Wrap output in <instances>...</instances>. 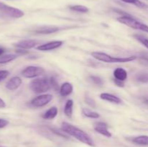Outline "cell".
<instances>
[{"mask_svg":"<svg viewBox=\"0 0 148 147\" xmlns=\"http://www.w3.org/2000/svg\"><path fill=\"white\" fill-rule=\"evenodd\" d=\"M132 142L137 145L148 146V135H139L134 137L132 139Z\"/></svg>","mask_w":148,"mask_h":147,"instance_id":"d6986e66","label":"cell"},{"mask_svg":"<svg viewBox=\"0 0 148 147\" xmlns=\"http://www.w3.org/2000/svg\"><path fill=\"white\" fill-rule=\"evenodd\" d=\"M45 69L43 67L36 66H28L21 71V75L27 79H35L42 76L45 73Z\"/></svg>","mask_w":148,"mask_h":147,"instance_id":"5b68a950","label":"cell"},{"mask_svg":"<svg viewBox=\"0 0 148 147\" xmlns=\"http://www.w3.org/2000/svg\"><path fill=\"white\" fill-rule=\"evenodd\" d=\"M113 74H114V79L121 81V82H125L128 78V73L127 70L121 67H118L114 69Z\"/></svg>","mask_w":148,"mask_h":147,"instance_id":"9a60e30c","label":"cell"},{"mask_svg":"<svg viewBox=\"0 0 148 147\" xmlns=\"http://www.w3.org/2000/svg\"><path fill=\"white\" fill-rule=\"evenodd\" d=\"M6 107V103L1 98H0V108H4Z\"/></svg>","mask_w":148,"mask_h":147,"instance_id":"d6a6232c","label":"cell"},{"mask_svg":"<svg viewBox=\"0 0 148 147\" xmlns=\"http://www.w3.org/2000/svg\"><path fill=\"white\" fill-rule=\"evenodd\" d=\"M53 99V96L50 94H42L31 99L30 105L34 108H41L47 105Z\"/></svg>","mask_w":148,"mask_h":147,"instance_id":"52a82bcc","label":"cell"},{"mask_svg":"<svg viewBox=\"0 0 148 147\" xmlns=\"http://www.w3.org/2000/svg\"><path fill=\"white\" fill-rule=\"evenodd\" d=\"M40 42L34 39H26V40H20L14 44V46L17 48L23 49V50H29L36 47Z\"/></svg>","mask_w":148,"mask_h":147,"instance_id":"9c48e42d","label":"cell"},{"mask_svg":"<svg viewBox=\"0 0 148 147\" xmlns=\"http://www.w3.org/2000/svg\"><path fill=\"white\" fill-rule=\"evenodd\" d=\"M4 52H5V49L2 47H0V56L4 54Z\"/></svg>","mask_w":148,"mask_h":147,"instance_id":"836d02e7","label":"cell"},{"mask_svg":"<svg viewBox=\"0 0 148 147\" xmlns=\"http://www.w3.org/2000/svg\"><path fill=\"white\" fill-rule=\"evenodd\" d=\"M16 53H17L18 54L20 55H25V54H27V53H28V50H23V49H20L18 48L17 50H16Z\"/></svg>","mask_w":148,"mask_h":147,"instance_id":"4dcf8cb0","label":"cell"},{"mask_svg":"<svg viewBox=\"0 0 148 147\" xmlns=\"http://www.w3.org/2000/svg\"><path fill=\"white\" fill-rule=\"evenodd\" d=\"M0 147H1V146H0Z\"/></svg>","mask_w":148,"mask_h":147,"instance_id":"d590c367","label":"cell"},{"mask_svg":"<svg viewBox=\"0 0 148 147\" xmlns=\"http://www.w3.org/2000/svg\"><path fill=\"white\" fill-rule=\"evenodd\" d=\"M73 85L69 82H64L60 86L59 89V94L62 97H66L70 95L73 92Z\"/></svg>","mask_w":148,"mask_h":147,"instance_id":"5bb4252c","label":"cell"},{"mask_svg":"<svg viewBox=\"0 0 148 147\" xmlns=\"http://www.w3.org/2000/svg\"><path fill=\"white\" fill-rule=\"evenodd\" d=\"M9 124V121L7 120L0 118V128H3L7 126Z\"/></svg>","mask_w":148,"mask_h":147,"instance_id":"f1b7e54d","label":"cell"},{"mask_svg":"<svg viewBox=\"0 0 148 147\" xmlns=\"http://www.w3.org/2000/svg\"><path fill=\"white\" fill-rule=\"evenodd\" d=\"M17 58V55L16 54H3L0 56V64L9 63L12 61L15 60Z\"/></svg>","mask_w":148,"mask_h":147,"instance_id":"ffe728a7","label":"cell"},{"mask_svg":"<svg viewBox=\"0 0 148 147\" xmlns=\"http://www.w3.org/2000/svg\"><path fill=\"white\" fill-rule=\"evenodd\" d=\"M59 112V110L56 107L53 106L49 108L41 115L42 118L45 120H52L56 118Z\"/></svg>","mask_w":148,"mask_h":147,"instance_id":"2e32d148","label":"cell"},{"mask_svg":"<svg viewBox=\"0 0 148 147\" xmlns=\"http://www.w3.org/2000/svg\"><path fill=\"white\" fill-rule=\"evenodd\" d=\"M116 20L120 23L125 24V25L128 26L131 28L134 29V30H141V31L148 33V25L139 21L130 14H124L120 17H117Z\"/></svg>","mask_w":148,"mask_h":147,"instance_id":"277c9868","label":"cell"},{"mask_svg":"<svg viewBox=\"0 0 148 147\" xmlns=\"http://www.w3.org/2000/svg\"><path fill=\"white\" fill-rule=\"evenodd\" d=\"M89 78L92 83L95 84H96V85H98V86H102V85L104 84L103 80V79L98 76H94V75H91V76H90Z\"/></svg>","mask_w":148,"mask_h":147,"instance_id":"484cf974","label":"cell"},{"mask_svg":"<svg viewBox=\"0 0 148 147\" xmlns=\"http://www.w3.org/2000/svg\"><path fill=\"white\" fill-rule=\"evenodd\" d=\"M85 102L88 106H90L92 108H96V102L95 100L93 98L90 97V96H88V95H85Z\"/></svg>","mask_w":148,"mask_h":147,"instance_id":"4316f807","label":"cell"},{"mask_svg":"<svg viewBox=\"0 0 148 147\" xmlns=\"http://www.w3.org/2000/svg\"><path fill=\"white\" fill-rule=\"evenodd\" d=\"M100 98L101 99H103V100L107 101V102H109L113 104H116V105H120V104H121L123 102L121 98L116 96V95H112V94L107 93V92L101 93L100 95Z\"/></svg>","mask_w":148,"mask_h":147,"instance_id":"7c38bea8","label":"cell"},{"mask_svg":"<svg viewBox=\"0 0 148 147\" xmlns=\"http://www.w3.org/2000/svg\"><path fill=\"white\" fill-rule=\"evenodd\" d=\"M22 79L19 76H14L11 78L6 84V88L10 91H14L18 89L22 84Z\"/></svg>","mask_w":148,"mask_h":147,"instance_id":"8fae6325","label":"cell"},{"mask_svg":"<svg viewBox=\"0 0 148 147\" xmlns=\"http://www.w3.org/2000/svg\"><path fill=\"white\" fill-rule=\"evenodd\" d=\"M135 79L140 83H147L148 82V73L140 72L135 75Z\"/></svg>","mask_w":148,"mask_h":147,"instance_id":"603a6c76","label":"cell"},{"mask_svg":"<svg viewBox=\"0 0 148 147\" xmlns=\"http://www.w3.org/2000/svg\"><path fill=\"white\" fill-rule=\"evenodd\" d=\"M49 80H50V84L51 86V89H53L55 91H59L60 89V86L59 85V82H58L57 79H56V76H51L49 78Z\"/></svg>","mask_w":148,"mask_h":147,"instance_id":"d4e9b609","label":"cell"},{"mask_svg":"<svg viewBox=\"0 0 148 147\" xmlns=\"http://www.w3.org/2000/svg\"><path fill=\"white\" fill-rule=\"evenodd\" d=\"M147 102H148V100H147Z\"/></svg>","mask_w":148,"mask_h":147,"instance_id":"e575fe53","label":"cell"},{"mask_svg":"<svg viewBox=\"0 0 148 147\" xmlns=\"http://www.w3.org/2000/svg\"><path fill=\"white\" fill-rule=\"evenodd\" d=\"M91 56L96 60L108 63H129L137 59L136 56H130L127 57H114L112 56L100 51H94L91 53Z\"/></svg>","mask_w":148,"mask_h":147,"instance_id":"7a4b0ae2","label":"cell"},{"mask_svg":"<svg viewBox=\"0 0 148 147\" xmlns=\"http://www.w3.org/2000/svg\"><path fill=\"white\" fill-rule=\"evenodd\" d=\"M82 113L86 118H92V119H98V118L101 117V115H100L98 112L91 110L88 109V108H82Z\"/></svg>","mask_w":148,"mask_h":147,"instance_id":"ac0fdd59","label":"cell"},{"mask_svg":"<svg viewBox=\"0 0 148 147\" xmlns=\"http://www.w3.org/2000/svg\"><path fill=\"white\" fill-rule=\"evenodd\" d=\"M108 125L106 122H96L94 123V130L98 133L107 137L111 138L112 137V133L108 131Z\"/></svg>","mask_w":148,"mask_h":147,"instance_id":"30bf717a","label":"cell"},{"mask_svg":"<svg viewBox=\"0 0 148 147\" xmlns=\"http://www.w3.org/2000/svg\"><path fill=\"white\" fill-rule=\"evenodd\" d=\"M133 37L137 40V41L140 42L141 44H143L146 48L148 49V38L147 37H145V36L142 35L140 34H135L133 35Z\"/></svg>","mask_w":148,"mask_h":147,"instance_id":"cb8c5ba5","label":"cell"},{"mask_svg":"<svg viewBox=\"0 0 148 147\" xmlns=\"http://www.w3.org/2000/svg\"><path fill=\"white\" fill-rule=\"evenodd\" d=\"M10 75V71L7 70H0V82L4 80Z\"/></svg>","mask_w":148,"mask_h":147,"instance_id":"83f0119b","label":"cell"},{"mask_svg":"<svg viewBox=\"0 0 148 147\" xmlns=\"http://www.w3.org/2000/svg\"><path fill=\"white\" fill-rule=\"evenodd\" d=\"M61 130L66 133L67 135L74 137L77 140L86 145L92 147L95 146L93 139L83 130L80 129L75 125H72L67 122H62Z\"/></svg>","mask_w":148,"mask_h":147,"instance_id":"6da1fadb","label":"cell"},{"mask_svg":"<svg viewBox=\"0 0 148 147\" xmlns=\"http://www.w3.org/2000/svg\"><path fill=\"white\" fill-rule=\"evenodd\" d=\"M60 30L58 27H53V26H46V27H40L34 30V33L36 34L40 35H49L52 33H55Z\"/></svg>","mask_w":148,"mask_h":147,"instance_id":"4fadbf2b","label":"cell"},{"mask_svg":"<svg viewBox=\"0 0 148 147\" xmlns=\"http://www.w3.org/2000/svg\"><path fill=\"white\" fill-rule=\"evenodd\" d=\"M69 9L72 11L77 12L80 13H88L89 12V9L88 7L83 5H79V4L69 6Z\"/></svg>","mask_w":148,"mask_h":147,"instance_id":"44dd1931","label":"cell"},{"mask_svg":"<svg viewBox=\"0 0 148 147\" xmlns=\"http://www.w3.org/2000/svg\"><path fill=\"white\" fill-rule=\"evenodd\" d=\"M121 1L124 3H127V4H133V5L140 7V8H147V4H145L144 2L141 1L140 0H121Z\"/></svg>","mask_w":148,"mask_h":147,"instance_id":"7402d4cb","label":"cell"},{"mask_svg":"<svg viewBox=\"0 0 148 147\" xmlns=\"http://www.w3.org/2000/svg\"><path fill=\"white\" fill-rule=\"evenodd\" d=\"M140 61L143 62V63L148 65V58L144 57V56H141V57L140 58Z\"/></svg>","mask_w":148,"mask_h":147,"instance_id":"1f68e13d","label":"cell"},{"mask_svg":"<svg viewBox=\"0 0 148 147\" xmlns=\"http://www.w3.org/2000/svg\"><path fill=\"white\" fill-rule=\"evenodd\" d=\"M64 42L62 40H53V41L48 42L44 44L39 45L36 47V49L40 51H50V50H55L63 45Z\"/></svg>","mask_w":148,"mask_h":147,"instance_id":"ba28073f","label":"cell"},{"mask_svg":"<svg viewBox=\"0 0 148 147\" xmlns=\"http://www.w3.org/2000/svg\"><path fill=\"white\" fill-rule=\"evenodd\" d=\"M114 82L115 85H116L119 87H124V82H121V81L117 80V79H114Z\"/></svg>","mask_w":148,"mask_h":147,"instance_id":"f546056e","label":"cell"},{"mask_svg":"<svg viewBox=\"0 0 148 147\" xmlns=\"http://www.w3.org/2000/svg\"><path fill=\"white\" fill-rule=\"evenodd\" d=\"M0 11L12 18H21L25 15L24 12L20 9L11 7L0 1Z\"/></svg>","mask_w":148,"mask_h":147,"instance_id":"8992f818","label":"cell"},{"mask_svg":"<svg viewBox=\"0 0 148 147\" xmlns=\"http://www.w3.org/2000/svg\"><path fill=\"white\" fill-rule=\"evenodd\" d=\"M30 89L36 94H43L51 89L49 78L46 76L37 77L30 82Z\"/></svg>","mask_w":148,"mask_h":147,"instance_id":"3957f363","label":"cell"},{"mask_svg":"<svg viewBox=\"0 0 148 147\" xmlns=\"http://www.w3.org/2000/svg\"><path fill=\"white\" fill-rule=\"evenodd\" d=\"M73 106L74 102L72 99H68L64 105V113L67 118H71L73 113Z\"/></svg>","mask_w":148,"mask_h":147,"instance_id":"e0dca14e","label":"cell"}]
</instances>
